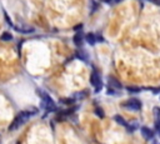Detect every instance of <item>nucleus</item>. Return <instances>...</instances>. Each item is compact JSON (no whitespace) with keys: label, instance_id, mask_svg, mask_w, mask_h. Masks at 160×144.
Here are the masks:
<instances>
[{"label":"nucleus","instance_id":"obj_1","mask_svg":"<svg viewBox=\"0 0 160 144\" xmlns=\"http://www.w3.org/2000/svg\"><path fill=\"white\" fill-rule=\"evenodd\" d=\"M36 113V110H33V112H20L19 114H18V116L14 119V122L11 123V125L9 127V130L10 132H13V130H16V129H19L21 125H24L26 122L29 120L30 118L34 115Z\"/></svg>","mask_w":160,"mask_h":144},{"label":"nucleus","instance_id":"obj_2","mask_svg":"<svg viewBox=\"0 0 160 144\" xmlns=\"http://www.w3.org/2000/svg\"><path fill=\"white\" fill-rule=\"evenodd\" d=\"M39 94H40V97H42L43 99V102H42V105H45V109H48L49 112H52V110H55V103L53 102V99L49 97L46 93H43L42 90H39Z\"/></svg>","mask_w":160,"mask_h":144},{"label":"nucleus","instance_id":"obj_3","mask_svg":"<svg viewBox=\"0 0 160 144\" xmlns=\"http://www.w3.org/2000/svg\"><path fill=\"white\" fill-rule=\"evenodd\" d=\"M123 107H124L125 109H128V110H140L141 108V103L138 100V99L135 98H131L129 99V100H127L123 104Z\"/></svg>","mask_w":160,"mask_h":144},{"label":"nucleus","instance_id":"obj_4","mask_svg":"<svg viewBox=\"0 0 160 144\" xmlns=\"http://www.w3.org/2000/svg\"><path fill=\"white\" fill-rule=\"evenodd\" d=\"M90 83H91V85H93V87H96V92L100 90L101 87H103V83H101V79H100L99 73L94 71V73L91 74V77H90Z\"/></svg>","mask_w":160,"mask_h":144},{"label":"nucleus","instance_id":"obj_5","mask_svg":"<svg viewBox=\"0 0 160 144\" xmlns=\"http://www.w3.org/2000/svg\"><path fill=\"white\" fill-rule=\"evenodd\" d=\"M108 84H109V87H111V88H114V89H121V84H120V81L116 80L115 78H109L108 79Z\"/></svg>","mask_w":160,"mask_h":144},{"label":"nucleus","instance_id":"obj_6","mask_svg":"<svg viewBox=\"0 0 160 144\" xmlns=\"http://www.w3.org/2000/svg\"><path fill=\"white\" fill-rule=\"evenodd\" d=\"M141 135L144 137L145 139H151L153 135H154V133H153V130H150L148 127H143L141 128Z\"/></svg>","mask_w":160,"mask_h":144},{"label":"nucleus","instance_id":"obj_7","mask_svg":"<svg viewBox=\"0 0 160 144\" xmlns=\"http://www.w3.org/2000/svg\"><path fill=\"white\" fill-rule=\"evenodd\" d=\"M114 120L118 123V124H120V125H123V127H125V128H128V123H127V120H125L124 118H123L121 115H115L114 116Z\"/></svg>","mask_w":160,"mask_h":144},{"label":"nucleus","instance_id":"obj_8","mask_svg":"<svg viewBox=\"0 0 160 144\" xmlns=\"http://www.w3.org/2000/svg\"><path fill=\"white\" fill-rule=\"evenodd\" d=\"M83 40H84V36L81 35V34H75V36H74V43H75L76 46L83 45Z\"/></svg>","mask_w":160,"mask_h":144},{"label":"nucleus","instance_id":"obj_9","mask_svg":"<svg viewBox=\"0 0 160 144\" xmlns=\"http://www.w3.org/2000/svg\"><path fill=\"white\" fill-rule=\"evenodd\" d=\"M85 39H86V42L90 44V45H94L95 43H96V36L94 35V34H91V33H89L86 36H85Z\"/></svg>","mask_w":160,"mask_h":144},{"label":"nucleus","instance_id":"obj_10","mask_svg":"<svg viewBox=\"0 0 160 144\" xmlns=\"http://www.w3.org/2000/svg\"><path fill=\"white\" fill-rule=\"evenodd\" d=\"M0 39L4 40V42H10V40H13V35L10 33H3Z\"/></svg>","mask_w":160,"mask_h":144},{"label":"nucleus","instance_id":"obj_11","mask_svg":"<svg viewBox=\"0 0 160 144\" xmlns=\"http://www.w3.org/2000/svg\"><path fill=\"white\" fill-rule=\"evenodd\" d=\"M95 114H96L98 116H99L100 119H103L104 116H105V114H104V112H103V109H101L100 107H96V108H95Z\"/></svg>","mask_w":160,"mask_h":144},{"label":"nucleus","instance_id":"obj_12","mask_svg":"<svg viewBox=\"0 0 160 144\" xmlns=\"http://www.w3.org/2000/svg\"><path fill=\"white\" fill-rule=\"evenodd\" d=\"M127 89L130 93H139V92H140V88L139 87H127Z\"/></svg>","mask_w":160,"mask_h":144},{"label":"nucleus","instance_id":"obj_13","mask_svg":"<svg viewBox=\"0 0 160 144\" xmlns=\"http://www.w3.org/2000/svg\"><path fill=\"white\" fill-rule=\"evenodd\" d=\"M154 115H155V118H156V122L160 119V109L158 107H155L154 108Z\"/></svg>","mask_w":160,"mask_h":144},{"label":"nucleus","instance_id":"obj_14","mask_svg":"<svg viewBox=\"0 0 160 144\" xmlns=\"http://www.w3.org/2000/svg\"><path fill=\"white\" fill-rule=\"evenodd\" d=\"M153 4H156V5H160V0H149Z\"/></svg>","mask_w":160,"mask_h":144},{"label":"nucleus","instance_id":"obj_15","mask_svg":"<svg viewBox=\"0 0 160 144\" xmlns=\"http://www.w3.org/2000/svg\"><path fill=\"white\" fill-rule=\"evenodd\" d=\"M74 29H76V30H79V29H81V25H78L76 28H74Z\"/></svg>","mask_w":160,"mask_h":144},{"label":"nucleus","instance_id":"obj_16","mask_svg":"<svg viewBox=\"0 0 160 144\" xmlns=\"http://www.w3.org/2000/svg\"><path fill=\"white\" fill-rule=\"evenodd\" d=\"M113 3H119V1H121V0H111Z\"/></svg>","mask_w":160,"mask_h":144}]
</instances>
